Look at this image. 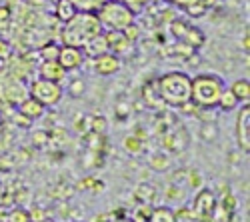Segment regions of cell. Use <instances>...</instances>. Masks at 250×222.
<instances>
[{"mask_svg":"<svg viewBox=\"0 0 250 222\" xmlns=\"http://www.w3.org/2000/svg\"><path fill=\"white\" fill-rule=\"evenodd\" d=\"M148 222H174V210L168 206H156L150 210Z\"/></svg>","mask_w":250,"mask_h":222,"instance_id":"obj_18","label":"cell"},{"mask_svg":"<svg viewBox=\"0 0 250 222\" xmlns=\"http://www.w3.org/2000/svg\"><path fill=\"white\" fill-rule=\"evenodd\" d=\"M92 66H94V72L100 74V76H110L114 72L120 70L122 62H120V56L112 54V52H104L96 58H92Z\"/></svg>","mask_w":250,"mask_h":222,"instance_id":"obj_12","label":"cell"},{"mask_svg":"<svg viewBox=\"0 0 250 222\" xmlns=\"http://www.w3.org/2000/svg\"><path fill=\"white\" fill-rule=\"evenodd\" d=\"M216 204H218L216 194L212 190H208V188H200L198 194L192 200V208L190 210L200 222H214Z\"/></svg>","mask_w":250,"mask_h":222,"instance_id":"obj_6","label":"cell"},{"mask_svg":"<svg viewBox=\"0 0 250 222\" xmlns=\"http://www.w3.org/2000/svg\"><path fill=\"white\" fill-rule=\"evenodd\" d=\"M144 100H146V104H148L150 108L162 106V100H160V94H158V90H156V82H154V80H152L150 84L144 86Z\"/></svg>","mask_w":250,"mask_h":222,"instance_id":"obj_20","label":"cell"},{"mask_svg":"<svg viewBox=\"0 0 250 222\" xmlns=\"http://www.w3.org/2000/svg\"><path fill=\"white\" fill-rule=\"evenodd\" d=\"M156 82V90L160 94L162 104L170 108H182L190 102V86L192 78L184 72H166Z\"/></svg>","mask_w":250,"mask_h":222,"instance_id":"obj_2","label":"cell"},{"mask_svg":"<svg viewBox=\"0 0 250 222\" xmlns=\"http://www.w3.org/2000/svg\"><path fill=\"white\" fill-rule=\"evenodd\" d=\"M142 144H144V142H142L140 138H136V136H128L126 140H124V150L130 152V154H140V152L144 150Z\"/></svg>","mask_w":250,"mask_h":222,"instance_id":"obj_23","label":"cell"},{"mask_svg":"<svg viewBox=\"0 0 250 222\" xmlns=\"http://www.w3.org/2000/svg\"><path fill=\"white\" fill-rule=\"evenodd\" d=\"M18 112H20V116L26 118V120H36V118H40L44 114V106L40 104L38 100H34L32 96H26L22 102L18 104Z\"/></svg>","mask_w":250,"mask_h":222,"instance_id":"obj_14","label":"cell"},{"mask_svg":"<svg viewBox=\"0 0 250 222\" xmlns=\"http://www.w3.org/2000/svg\"><path fill=\"white\" fill-rule=\"evenodd\" d=\"M172 32H174V36L180 40V42L188 44L190 48H198L204 42V34L198 28H194L192 24L184 22V20H174L172 22Z\"/></svg>","mask_w":250,"mask_h":222,"instance_id":"obj_8","label":"cell"},{"mask_svg":"<svg viewBox=\"0 0 250 222\" xmlns=\"http://www.w3.org/2000/svg\"><path fill=\"white\" fill-rule=\"evenodd\" d=\"M238 98L232 94V90L230 88H224L222 90V94H220V98H218V108L220 110H224V112H230V110H234V108H238Z\"/></svg>","mask_w":250,"mask_h":222,"instance_id":"obj_16","label":"cell"},{"mask_svg":"<svg viewBox=\"0 0 250 222\" xmlns=\"http://www.w3.org/2000/svg\"><path fill=\"white\" fill-rule=\"evenodd\" d=\"M188 182H190V188H200V186H202V176H200V172L190 170V172H188Z\"/></svg>","mask_w":250,"mask_h":222,"instance_id":"obj_29","label":"cell"},{"mask_svg":"<svg viewBox=\"0 0 250 222\" xmlns=\"http://www.w3.org/2000/svg\"><path fill=\"white\" fill-rule=\"evenodd\" d=\"M6 222H32L30 220V212L24 208H12L6 216Z\"/></svg>","mask_w":250,"mask_h":222,"instance_id":"obj_22","label":"cell"},{"mask_svg":"<svg viewBox=\"0 0 250 222\" xmlns=\"http://www.w3.org/2000/svg\"><path fill=\"white\" fill-rule=\"evenodd\" d=\"M0 96H2L6 102L18 106V104L28 96V86H24L18 78L4 76L2 80H0Z\"/></svg>","mask_w":250,"mask_h":222,"instance_id":"obj_7","label":"cell"},{"mask_svg":"<svg viewBox=\"0 0 250 222\" xmlns=\"http://www.w3.org/2000/svg\"><path fill=\"white\" fill-rule=\"evenodd\" d=\"M134 10H130L126 4L118 2V0H106L96 10L102 30H124L134 22Z\"/></svg>","mask_w":250,"mask_h":222,"instance_id":"obj_4","label":"cell"},{"mask_svg":"<svg viewBox=\"0 0 250 222\" xmlns=\"http://www.w3.org/2000/svg\"><path fill=\"white\" fill-rule=\"evenodd\" d=\"M42 218H46V214L42 212V208H34V210L30 212V220H32V222H40Z\"/></svg>","mask_w":250,"mask_h":222,"instance_id":"obj_31","label":"cell"},{"mask_svg":"<svg viewBox=\"0 0 250 222\" xmlns=\"http://www.w3.org/2000/svg\"><path fill=\"white\" fill-rule=\"evenodd\" d=\"M104 38H106V44H108V52L120 56V54H128L132 50L130 40L126 38L122 30H104Z\"/></svg>","mask_w":250,"mask_h":222,"instance_id":"obj_11","label":"cell"},{"mask_svg":"<svg viewBox=\"0 0 250 222\" xmlns=\"http://www.w3.org/2000/svg\"><path fill=\"white\" fill-rule=\"evenodd\" d=\"M118 2H122V4H126L130 10H134V12H138V10H142L144 6H146L150 0H118Z\"/></svg>","mask_w":250,"mask_h":222,"instance_id":"obj_27","label":"cell"},{"mask_svg":"<svg viewBox=\"0 0 250 222\" xmlns=\"http://www.w3.org/2000/svg\"><path fill=\"white\" fill-rule=\"evenodd\" d=\"M58 50H60V46L46 44L42 50H40V56H42V60H56L58 58Z\"/></svg>","mask_w":250,"mask_h":222,"instance_id":"obj_26","label":"cell"},{"mask_svg":"<svg viewBox=\"0 0 250 222\" xmlns=\"http://www.w3.org/2000/svg\"><path fill=\"white\" fill-rule=\"evenodd\" d=\"M150 166H152L154 170H166V168H168V156L162 154V152L154 154V156L150 158Z\"/></svg>","mask_w":250,"mask_h":222,"instance_id":"obj_25","label":"cell"},{"mask_svg":"<svg viewBox=\"0 0 250 222\" xmlns=\"http://www.w3.org/2000/svg\"><path fill=\"white\" fill-rule=\"evenodd\" d=\"M232 94L238 98V102L244 104L248 102V98H250V82H248V78H238L236 82L232 84Z\"/></svg>","mask_w":250,"mask_h":222,"instance_id":"obj_17","label":"cell"},{"mask_svg":"<svg viewBox=\"0 0 250 222\" xmlns=\"http://www.w3.org/2000/svg\"><path fill=\"white\" fill-rule=\"evenodd\" d=\"M174 222H200L190 208H180V210H174Z\"/></svg>","mask_w":250,"mask_h":222,"instance_id":"obj_24","label":"cell"},{"mask_svg":"<svg viewBox=\"0 0 250 222\" xmlns=\"http://www.w3.org/2000/svg\"><path fill=\"white\" fill-rule=\"evenodd\" d=\"M40 222H52V220H48V218H42V220H40Z\"/></svg>","mask_w":250,"mask_h":222,"instance_id":"obj_33","label":"cell"},{"mask_svg":"<svg viewBox=\"0 0 250 222\" xmlns=\"http://www.w3.org/2000/svg\"><path fill=\"white\" fill-rule=\"evenodd\" d=\"M28 96L38 100L44 108H50V106H56L62 100V96H64V88H62L60 82H52V80L38 76L28 86Z\"/></svg>","mask_w":250,"mask_h":222,"instance_id":"obj_5","label":"cell"},{"mask_svg":"<svg viewBox=\"0 0 250 222\" xmlns=\"http://www.w3.org/2000/svg\"><path fill=\"white\" fill-rule=\"evenodd\" d=\"M56 60L66 72H70V70H76V68L82 66V62H84V52H82V48L62 44L60 50H58V58Z\"/></svg>","mask_w":250,"mask_h":222,"instance_id":"obj_10","label":"cell"},{"mask_svg":"<svg viewBox=\"0 0 250 222\" xmlns=\"http://www.w3.org/2000/svg\"><path fill=\"white\" fill-rule=\"evenodd\" d=\"M76 10L80 12H96L106 0H70Z\"/></svg>","mask_w":250,"mask_h":222,"instance_id":"obj_21","label":"cell"},{"mask_svg":"<svg viewBox=\"0 0 250 222\" xmlns=\"http://www.w3.org/2000/svg\"><path fill=\"white\" fill-rule=\"evenodd\" d=\"M164 2H168V4H172V6H178V8H182V10H188L190 6L198 4V0H164Z\"/></svg>","mask_w":250,"mask_h":222,"instance_id":"obj_28","label":"cell"},{"mask_svg":"<svg viewBox=\"0 0 250 222\" xmlns=\"http://www.w3.org/2000/svg\"><path fill=\"white\" fill-rule=\"evenodd\" d=\"M78 10L74 8V4L70 2V0H58L56 2V18H60L62 22H66L68 18H72Z\"/></svg>","mask_w":250,"mask_h":222,"instance_id":"obj_19","label":"cell"},{"mask_svg":"<svg viewBox=\"0 0 250 222\" xmlns=\"http://www.w3.org/2000/svg\"><path fill=\"white\" fill-rule=\"evenodd\" d=\"M38 74L46 80H52V82H62L68 72L58 64V60H42V66H40Z\"/></svg>","mask_w":250,"mask_h":222,"instance_id":"obj_13","label":"cell"},{"mask_svg":"<svg viewBox=\"0 0 250 222\" xmlns=\"http://www.w3.org/2000/svg\"><path fill=\"white\" fill-rule=\"evenodd\" d=\"M244 50H248V32L244 34Z\"/></svg>","mask_w":250,"mask_h":222,"instance_id":"obj_32","label":"cell"},{"mask_svg":"<svg viewBox=\"0 0 250 222\" xmlns=\"http://www.w3.org/2000/svg\"><path fill=\"white\" fill-rule=\"evenodd\" d=\"M166 198H168V200H182L184 194H182L180 188H176V186H168V188H166Z\"/></svg>","mask_w":250,"mask_h":222,"instance_id":"obj_30","label":"cell"},{"mask_svg":"<svg viewBox=\"0 0 250 222\" xmlns=\"http://www.w3.org/2000/svg\"><path fill=\"white\" fill-rule=\"evenodd\" d=\"M222 78L216 74H198L192 78V86H190V102L196 104L198 108L210 110L216 108L218 98L224 90Z\"/></svg>","mask_w":250,"mask_h":222,"instance_id":"obj_3","label":"cell"},{"mask_svg":"<svg viewBox=\"0 0 250 222\" xmlns=\"http://www.w3.org/2000/svg\"><path fill=\"white\" fill-rule=\"evenodd\" d=\"M236 142L244 154L250 152V106L248 102L242 104L236 116Z\"/></svg>","mask_w":250,"mask_h":222,"instance_id":"obj_9","label":"cell"},{"mask_svg":"<svg viewBox=\"0 0 250 222\" xmlns=\"http://www.w3.org/2000/svg\"><path fill=\"white\" fill-rule=\"evenodd\" d=\"M52 2H58V0H52Z\"/></svg>","mask_w":250,"mask_h":222,"instance_id":"obj_35","label":"cell"},{"mask_svg":"<svg viewBox=\"0 0 250 222\" xmlns=\"http://www.w3.org/2000/svg\"><path fill=\"white\" fill-rule=\"evenodd\" d=\"M114 222H116V220H114ZM120 222H126V220H120Z\"/></svg>","mask_w":250,"mask_h":222,"instance_id":"obj_34","label":"cell"},{"mask_svg":"<svg viewBox=\"0 0 250 222\" xmlns=\"http://www.w3.org/2000/svg\"><path fill=\"white\" fill-rule=\"evenodd\" d=\"M102 34L100 20L96 12H76L72 18H68L60 30V40L66 46L84 48L94 36Z\"/></svg>","mask_w":250,"mask_h":222,"instance_id":"obj_1","label":"cell"},{"mask_svg":"<svg viewBox=\"0 0 250 222\" xmlns=\"http://www.w3.org/2000/svg\"><path fill=\"white\" fill-rule=\"evenodd\" d=\"M82 52H84V56H90V58H96V56H100L104 52H108V44H106V38H104V30H102V34L94 36L90 42L82 48Z\"/></svg>","mask_w":250,"mask_h":222,"instance_id":"obj_15","label":"cell"}]
</instances>
